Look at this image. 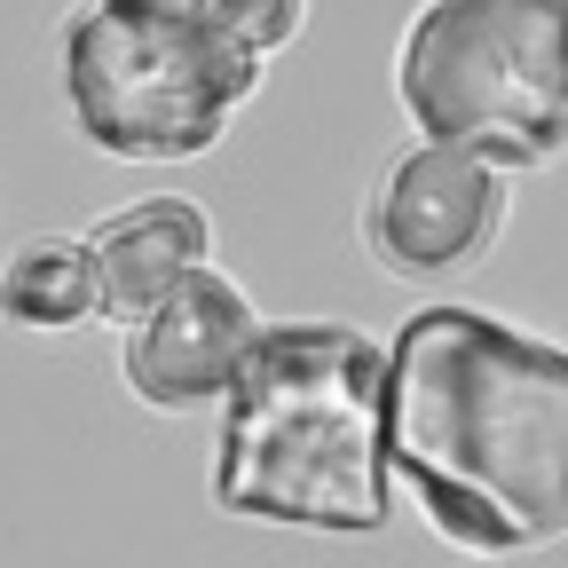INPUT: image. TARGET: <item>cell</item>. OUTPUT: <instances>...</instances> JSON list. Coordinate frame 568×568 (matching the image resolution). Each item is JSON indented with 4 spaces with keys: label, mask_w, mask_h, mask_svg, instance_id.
<instances>
[{
    "label": "cell",
    "mask_w": 568,
    "mask_h": 568,
    "mask_svg": "<svg viewBox=\"0 0 568 568\" xmlns=\"http://www.w3.org/2000/svg\"><path fill=\"white\" fill-rule=\"evenodd\" d=\"M387 481L474 560L568 537V347L466 301L395 324L379 372Z\"/></svg>",
    "instance_id": "6da1fadb"
},
{
    "label": "cell",
    "mask_w": 568,
    "mask_h": 568,
    "mask_svg": "<svg viewBox=\"0 0 568 568\" xmlns=\"http://www.w3.org/2000/svg\"><path fill=\"white\" fill-rule=\"evenodd\" d=\"M387 347L355 324H261L237 355L213 435V506L308 537L387 529Z\"/></svg>",
    "instance_id": "7a4b0ae2"
},
{
    "label": "cell",
    "mask_w": 568,
    "mask_h": 568,
    "mask_svg": "<svg viewBox=\"0 0 568 568\" xmlns=\"http://www.w3.org/2000/svg\"><path fill=\"white\" fill-rule=\"evenodd\" d=\"M395 95L426 142L529 174L568 151V0H426L395 48Z\"/></svg>",
    "instance_id": "3957f363"
},
{
    "label": "cell",
    "mask_w": 568,
    "mask_h": 568,
    "mask_svg": "<svg viewBox=\"0 0 568 568\" xmlns=\"http://www.w3.org/2000/svg\"><path fill=\"white\" fill-rule=\"evenodd\" d=\"M55 71L88 151L126 166H182L205 159L230 134V119L261 95L268 55L174 17H134L88 0L55 40Z\"/></svg>",
    "instance_id": "277c9868"
},
{
    "label": "cell",
    "mask_w": 568,
    "mask_h": 568,
    "mask_svg": "<svg viewBox=\"0 0 568 568\" xmlns=\"http://www.w3.org/2000/svg\"><path fill=\"white\" fill-rule=\"evenodd\" d=\"M506 166H489L458 142H410L379 166L364 197V253L403 284H450L489 261L506 230Z\"/></svg>",
    "instance_id": "5b68a950"
},
{
    "label": "cell",
    "mask_w": 568,
    "mask_h": 568,
    "mask_svg": "<svg viewBox=\"0 0 568 568\" xmlns=\"http://www.w3.org/2000/svg\"><path fill=\"white\" fill-rule=\"evenodd\" d=\"M261 332V308L245 301V284L222 276L213 261H197L182 284H166V293L126 316V347H119V379L142 410H205L213 395L230 387L237 355L253 347Z\"/></svg>",
    "instance_id": "8992f818"
},
{
    "label": "cell",
    "mask_w": 568,
    "mask_h": 568,
    "mask_svg": "<svg viewBox=\"0 0 568 568\" xmlns=\"http://www.w3.org/2000/svg\"><path fill=\"white\" fill-rule=\"evenodd\" d=\"M88 261H95L103 316L126 324L166 284H182L197 261H213V222H205L197 197H134L126 213H103L88 230Z\"/></svg>",
    "instance_id": "52a82bcc"
},
{
    "label": "cell",
    "mask_w": 568,
    "mask_h": 568,
    "mask_svg": "<svg viewBox=\"0 0 568 568\" xmlns=\"http://www.w3.org/2000/svg\"><path fill=\"white\" fill-rule=\"evenodd\" d=\"M0 316L24 332H80L103 316L88 237H24L0 268Z\"/></svg>",
    "instance_id": "ba28073f"
},
{
    "label": "cell",
    "mask_w": 568,
    "mask_h": 568,
    "mask_svg": "<svg viewBox=\"0 0 568 568\" xmlns=\"http://www.w3.org/2000/svg\"><path fill=\"white\" fill-rule=\"evenodd\" d=\"M103 9H134V17H174V24H197V32H222L253 55H276L293 48L308 0H103Z\"/></svg>",
    "instance_id": "9c48e42d"
}]
</instances>
